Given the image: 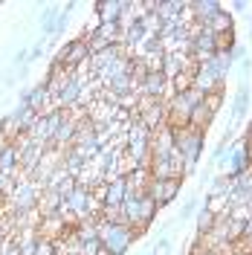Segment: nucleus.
Masks as SVG:
<instances>
[{"mask_svg": "<svg viewBox=\"0 0 252 255\" xmlns=\"http://www.w3.org/2000/svg\"><path fill=\"white\" fill-rule=\"evenodd\" d=\"M223 79H226L223 70L212 58V61H206V64H194V84L191 87H197V90H203L209 96V93H215V90H223Z\"/></svg>", "mask_w": 252, "mask_h": 255, "instance_id": "7ed1b4c3", "label": "nucleus"}, {"mask_svg": "<svg viewBox=\"0 0 252 255\" xmlns=\"http://www.w3.org/2000/svg\"><path fill=\"white\" fill-rule=\"evenodd\" d=\"M174 130V151H180V157L186 159V177L194 174V165L200 162V154H203V142L206 133L197 130V128H171Z\"/></svg>", "mask_w": 252, "mask_h": 255, "instance_id": "f257e3e1", "label": "nucleus"}, {"mask_svg": "<svg viewBox=\"0 0 252 255\" xmlns=\"http://www.w3.org/2000/svg\"><path fill=\"white\" fill-rule=\"evenodd\" d=\"M215 116H218V113H212L209 108H206V102H203V105H197L194 113H191V128H197V130L206 133V130L212 128V122H215Z\"/></svg>", "mask_w": 252, "mask_h": 255, "instance_id": "4468645a", "label": "nucleus"}, {"mask_svg": "<svg viewBox=\"0 0 252 255\" xmlns=\"http://www.w3.org/2000/svg\"><path fill=\"white\" fill-rule=\"evenodd\" d=\"M17 168H20V148L12 142V145H6V148L0 151V174L12 177Z\"/></svg>", "mask_w": 252, "mask_h": 255, "instance_id": "9d476101", "label": "nucleus"}, {"mask_svg": "<svg viewBox=\"0 0 252 255\" xmlns=\"http://www.w3.org/2000/svg\"><path fill=\"white\" fill-rule=\"evenodd\" d=\"M171 90V81H168V76L159 70V73H148L145 79L139 81V87H136V93H142L145 99H159L162 102V96Z\"/></svg>", "mask_w": 252, "mask_h": 255, "instance_id": "423d86ee", "label": "nucleus"}, {"mask_svg": "<svg viewBox=\"0 0 252 255\" xmlns=\"http://www.w3.org/2000/svg\"><path fill=\"white\" fill-rule=\"evenodd\" d=\"M221 105H223V90H215V93H209L206 96V108L212 113H218L221 111Z\"/></svg>", "mask_w": 252, "mask_h": 255, "instance_id": "aec40b11", "label": "nucleus"}, {"mask_svg": "<svg viewBox=\"0 0 252 255\" xmlns=\"http://www.w3.org/2000/svg\"><path fill=\"white\" fill-rule=\"evenodd\" d=\"M180 189H183V180L180 177H171V180H157V177H151V183H148V197H154L157 200V206H168L174 197L180 194Z\"/></svg>", "mask_w": 252, "mask_h": 255, "instance_id": "39448f33", "label": "nucleus"}, {"mask_svg": "<svg viewBox=\"0 0 252 255\" xmlns=\"http://www.w3.org/2000/svg\"><path fill=\"white\" fill-rule=\"evenodd\" d=\"M93 9L99 12V23H122L127 3L125 0H99Z\"/></svg>", "mask_w": 252, "mask_h": 255, "instance_id": "6e6552de", "label": "nucleus"}, {"mask_svg": "<svg viewBox=\"0 0 252 255\" xmlns=\"http://www.w3.org/2000/svg\"><path fill=\"white\" fill-rule=\"evenodd\" d=\"M6 145H12V142H9V136H6V133H3V130H0V151H3V148H6Z\"/></svg>", "mask_w": 252, "mask_h": 255, "instance_id": "b1692460", "label": "nucleus"}, {"mask_svg": "<svg viewBox=\"0 0 252 255\" xmlns=\"http://www.w3.org/2000/svg\"><path fill=\"white\" fill-rule=\"evenodd\" d=\"M250 99H252L250 84H247V81H241L235 99H232V122H238V119H244V116H247V111H250Z\"/></svg>", "mask_w": 252, "mask_h": 255, "instance_id": "9b49d317", "label": "nucleus"}, {"mask_svg": "<svg viewBox=\"0 0 252 255\" xmlns=\"http://www.w3.org/2000/svg\"><path fill=\"white\" fill-rule=\"evenodd\" d=\"M194 218H197V235H200V238H206V235L215 229V223H218V215H212L206 206L197 209V215H194Z\"/></svg>", "mask_w": 252, "mask_h": 255, "instance_id": "dca6fc26", "label": "nucleus"}, {"mask_svg": "<svg viewBox=\"0 0 252 255\" xmlns=\"http://www.w3.org/2000/svg\"><path fill=\"white\" fill-rule=\"evenodd\" d=\"M96 229H99V241L105 250H111L113 255H125L130 250V244L136 241L133 226H122V223H111V221H99L96 218Z\"/></svg>", "mask_w": 252, "mask_h": 255, "instance_id": "f03ea898", "label": "nucleus"}, {"mask_svg": "<svg viewBox=\"0 0 252 255\" xmlns=\"http://www.w3.org/2000/svg\"><path fill=\"white\" fill-rule=\"evenodd\" d=\"M247 148H250V157H252V142H247Z\"/></svg>", "mask_w": 252, "mask_h": 255, "instance_id": "cd10ccee", "label": "nucleus"}, {"mask_svg": "<svg viewBox=\"0 0 252 255\" xmlns=\"http://www.w3.org/2000/svg\"><path fill=\"white\" fill-rule=\"evenodd\" d=\"M148 255H159V250H157V247H154V250H151V253H148Z\"/></svg>", "mask_w": 252, "mask_h": 255, "instance_id": "bb28decb", "label": "nucleus"}, {"mask_svg": "<svg viewBox=\"0 0 252 255\" xmlns=\"http://www.w3.org/2000/svg\"><path fill=\"white\" fill-rule=\"evenodd\" d=\"M244 139H247V142H252V119H250V125H247V133H244Z\"/></svg>", "mask_w": 252, "mask_h": 255, "instance_id": "393cba45", "label": "nucleus"}, {"mask_svg": "<svg viewBox=\"0 0 252 255\" xmlns=\"http://www.w3.org/2000/svg\"><path fill=\"white\" fill-rule=\"evenodd\" d=\"M87 58H93V55H90V44H87L84 38H73V41H67V47H61V52L55 55V61L64 64L70 73H76L79 67H84Z\"/></svg>", "mask_w": 252, "mask_h": 255, "instance_id": "20e7f679", "label": "nucleus"}, {"mask_svg": "<svg viewBox=\"0 0 252 255\" xmlns=\"http://www.w3.org/2000/svg\"><path fill=\"white\" fill-rule=\"evenodd\" d=\"M44 47H47V38H38V44L29 49V61H35V58H41L44 55Z\"/></svg>", "mask_w": 252, "mask_h": 255, "instance_id": "412c9836", "label": "nucleus"}, {"mask_svg": "<svg viewBox=\"0 0 252 255\" xmlns=\"http://www.w3.org/2000/svg\"><path fill=\"white\" fill-rule=\"evenodd\" d=\"M35 255H58V250H55V241L52 238H38V247H35Z\"/></svg>", "mask_w": 252, "mask_h": 255, "instance_id": "6ab92c4d", "label": "nucleus"}, {"mask_svg": "<svg viewBox=\"0 0 252 255\" xmlns=\"http://www.w3.org/2000/svg\"><path fill=\"white\" fill-rule=\"evenodd\" d=\"M157 212H159L157 200H154V197H148V194H142V197H139V226H142V229H148L151 223L157 221Z\"/></svg>", "mask_w": 252, "mask_h": 255, "instance_id": "f8f14e48", "label": "nucleus"}, {"mask_svg": "<svg viewBox=\"0 0 252 255\" xmlns=\"http://www.w3.org/2000/svg\"><path fill=\"white\" fill-rule=\"evenodd\" d=\"M250 73H252V58H244V61H241V79L247 81L250 79Z\"/></svg>", "mask_w": 252, "mask_h": 255, "instance_id": "4be33fe9", "label": "nucleus"}, {"mask_svg": "<svg viewBox=\"0 0 252 255\" xmlns=\"http://www.w3.org/2000/svg\"><path fill=\"white\" fill-rule=\"evenodd\" d=\"M200 206H203V203H200V194H191L189 200L183 203L180 215H177V221H189L191 215H197V209H200Z\"/></svg>", "mask_w": 252, "mask_h": 255, "instance_id": "a211bd4d", "label": "nucleus"}, {"mask_svg": "<svg viewBox=\"0 0 252 255\" xmlns=\"http://www.w3.org/2000/svg\"><path fill=\"white\" fill-rule=\"evenodd\" d=\"M206 29L215 32V35H226V32H235V17H232V12L221 9L218 15L209 20V26H206Z\"/></svg>", "mask_w": 252, "mask_h": 255, "instance_id": "ddd939ff", "label": "nucleus"}, {"mask_svg": "<svg viewBox=\"0 0 252 255\" xmlns=\"http://www.w3.org/2000/svg\"><path fill=\"white\" fill-rule=\"evenodd\" d=\"M127 197V183H125V174L122 177H116V180H111L108 183V189H105V200H102V206H108V209H119L122 203H125Z\"/></svg>", "mask_w": 252, "mask_h": 255, "instance_id": "1a4fd4ad", "label": "nucleus"}, {"mask_svg": "<svg viewBox=\"0 0 252 255\" xmlns=\"http://www.w3.org/2000/svg\"><path fill=\"white\" fill-rule=\"evenodd\" d=\"M203 206L209 209L212 215H218V218H221V215L229 212V194H212V191H209V194H206V200H203Z\"/></svg>", "mask_w": 252, "mask_h": 255, "instance_id": "2eb2a0df", "label": "nucleus"}, {"mask_svg": "<svg viewBox=\"0 0 252 255\" xmlns=\"http://www.w3.org/2000/svg\"><path fill=\"white\" fill-rule=\"evenodd\" d=\"M58 12H61V9H55V6H44V9H41V26H44V35H55Z\"/></svg>", "mask_w": 252, "mask_h": 255, "instance_id": "f3484780", "label": "nucleus"}, {"mask_svg": "<svg viewBox=\"0 0 252 255\" xmlns=\"http://www.w3.org/2000/svg\"><path fill=\"white\" fill-rule=\"evenodd\" d=\"M232 9H235V12H247L250 3H247V0H238V3H232Z\"/></svg>", "mask_w": 252, "mask_h": 255, "instance_id": "5701e85b", "label": "nucleus"}, {"mask_svg": "<svg viewBox=\"0 0 252 255\" xmlns=\"http://www.w3.org/2000/svg\"><path fill=\"white\" fill-rule=\"evenodd\" d=\"M12 203H15L17 215H26V212L35 209V203H38V186H35L32 180H23V183L12 191Z\"/></svg>", "mask_w": 252, "mask_h": 255, "instance_id": "0eeeda50", "label": "nucleus"}, {"mask_svg": "<svg viewBox=\"0 0 252 255\" xmlns=\"http://www.w3.org/2000/svg\"><path fill=\"white\" fill-rule=\"evenodd\" d=\"M235 255H250V253H238V250H235Z\"/></svg>", "mask_w": 252, "mask_h": 255, "instance_id": "c85d7f7f", "label": "nucleus"}, {"mask_svg": "<svg viewBox=\"0 0 252 255\" xmlns=\"http://www.w3.org/2000/svg\"><path fill=\"white\" fill-rule=\"evenodd\" d=\"M99 255H113L111 250H105V247H102V250H99Z\"/></svg>", "mask_w": 252, "mask_h": 255, "instance_id": "a878e982", "label": "nucleus"}]
</instances>
